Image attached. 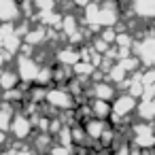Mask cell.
<instances>
[{
    "instance_id": "obj_6",
    "label": "cell",
    "mask_w": 155,
    "mask_h": 155,
    "mask_svg": "<svg viewBox=\"0 0 155 155\" xmlns=\"http://www.w3.org/2000/svg\"><path fill=\"white\" fill-rule=\"evenodd\" d=\"M36 7H41V9H51L53 2H51V0H36Z\"/></svg>"
},
{
    "instance_id": "obj_3",
    "label": "cell",
    "mask_w": 155,
    "mask_h": 155,
    "mask_svg": "<svg viewBox=\"0 0 155 155\" xmlns=\"http://www.w3.org/2000/svg\"><path fill=\"white\" fill-rule=\"evenodd\" d=\"M13 132H15V136L17 138H26L28 134H30V121L26 119V117H17L15 121H13Z\"/></svg>"
},
{
    "instance_id": "obj_9",
    "label": "cell",
    "mask_w": 155,
    "mask_h": 155,
    "mask_svg": "<svg viewBox=\"0 0 155 155\" xmlns=\"http://www.w3.org/2000/svg\"><path fill=\"white\" fill-rule=\"evenodd\" d=\"M2 140H5V136H2V132H0V142H2Z\"/></svg>"
},
{
    "instance_id": "obj_1",
    "label": "cell",
    "mask_w": 155,
    "mask_h": 155,
    "mask_svg": "<svg viewBox=\"0 0 155 155\" xmlns=\"http://www.w3.org/2000/svg\"><path fill=\"white\" fill-rule=\"evenodd\" d=\"M47 100H49L53 106H60V108H68L70 102H72V98H70L66 91H62V89H53V91H49V94H47Z\"/></svg>"
},
{
    "instance_id": "obj_7",
    "label": "cell",
    "mask_w": 155,
    "mask_h": 155,
    "mask_svg": "<svg viewBox=\"0 0 155 155\" xmlns=\"http://www.w3.org/2000/svg\"><path fill=\"white\" fill-rule=\"evenodd\" d=\"M51 153H53V155H68V153H66V149H64V147H58V149H53V151H51Z\"/></svg>"
},
{
    "instance_id": "obj_4",
    "label": "cell",
    "mask_w": 155,
    "mask_h": 155,
    "mask_svg": "<svg viewBox=\"0 0 155 155\" xmlns=\"http://www.w3.org/2000/svg\"><path fill=\"white\" fill-rule=\"evenodd\" d=\"M130 108H134V98H130V96H125V98H119V100L115 102V113H117V115H121V113H127Z\"/></svg>"
},
{
    "instance_id": "obj_8",
    "label": "cell",
    "mask_w": 155,
    "mask_h": 155,
    "mask_svg": "<svg viewBox=\"0 0 155 155\" xmlns=\"http://www.w3.org/2000/svg\"><path fill=\"white\" fill-rule=\"evenodd\" d=\"M117 155H130V153H127V147H125V149H119Z\"/></svg>"
},
{
    "instance_id": "obj_2",
    "label": "cell",
    "mask_w": 155,
    "mask_h": 155,
    "mask_svg": "<svg viewBox=\"0 0 155 155\" xmlns=\"http://www.w3.org/2000/svg\"><path fill=\"white\" fill-rule=\"evenodd\" d=\"M136 140H138V144H140V147L151 144V142L155 140V138H153L151 127H149V125H136Z\"/></svg>"
},
{
    "instance_id": "obj_5",
    "label": "cell",
    "mask_w": 155,
    "mask_h": 155,
    "mask_svg": "<svg viewBox=\"0 0 155 155\" xmlns=\"http://www.w3.org/2000/svg\"><path fill=\"white\" fill-rule=\"evenodd\" d=\"M15 83H17V77L15 74H5L2 72V77H0V87H5V89H11V87H15Z\"/></svg>"
}]
</instances>
